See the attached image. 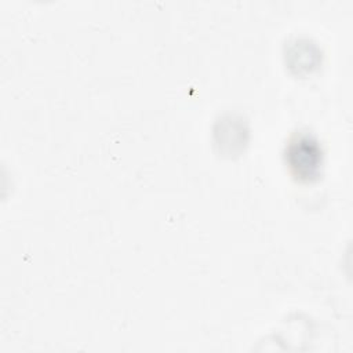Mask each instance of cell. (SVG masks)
Returning <instances> with one entry per match:
<instances>
[{
    "mask_svg": "<svg viewBox=\"0 0 353 353\" xmlns=\"http://www.w3.org/2000/svg\"><path fill=\"white\" fill-rule=\"evenodd\" d=\"M292 174L302 181H312L317 176L321 165V149L316 139L309 135L294 138L285 152Z\"/></svg>",
    "mask_w": 353,
    "mask_h": 353,
    "instance_id": "cell-1",
    "label": "cell"
}]
</instances>
